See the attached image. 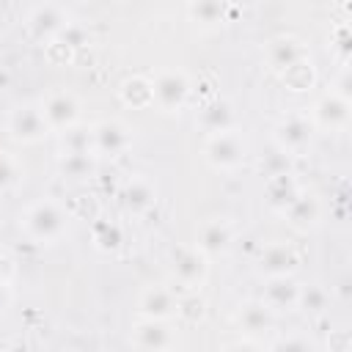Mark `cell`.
<instances>
[{"label": "cell", "mask_w": 352, "mask_h": 352, "mask_svg": "<svg viewBox=\"0 0 352 352\" xmlns=\"http://www.w3.org/2000/svg\"><path fill=\"white\" fill-rule=\"evenodd\" d=\"M19 226H22V231H25L33 242L50 245V242H55V239H60V236L66 234L69 217H66V212L60 209V204H55V201H50V198H41V201L30 204V206L22 212Z\"/></svg>", "instance_id": "obj_1"}, {"label": "cell", "mask_w": 352, "mask_h": 352, "mask_svg": "<svg viewBox=\"0 0 352 352\" xmlns=\"http://www.w3.org/2000/svg\"><path fill=\"white\" fill-rule=\"evenodd\" d=\"M248 157V143L236 129L209 132L204 140V160L214 170H236Z\"/></svg>", "instance_id": "obj_2"}, {"label": "cell", "mask_w": 352, "mask_h": 352, "mask_svg": "<svg viewBox=\"0 0 352 352\" xmlns=\"http://www.w3.org/2000/svg\"><path fill=\"white\" fill-rule=\"evenodd\" d=\"M209 261L198 248H176L170 253V278L184 292H198L206 283Z\"/></svg>", "instance_id": "obj_3"}, {"label": "cell", "mask_w": 352, "mask_h": 352, "mask_svg": "<svg viewBox=\"0 0 352 352\" xmlns=\"http://www.w3.org/2000/svg\"><path fill=\"white\" fill-rule=\"evenodd\" d=\"M190 77L179 69H165L151 80V94H154V104L165 113H179L187 99H190Z\"/></svg>", "instance_id": "obj_4"}, {"label": "cell", "mask_w": 352, "mask_h": 352, "mask_svg": "<svg viewBox=\"0 0 352 352\" xmlns=\"http://www.w3.org/2000/svg\"><path fill=\"white\" fill-rule=\"evenodd\" d=\"M129 344L135 349L162 352V349H173L179 344V338H176V330H173L170 319H146V316H140L132 324Z\"/></svg>", "instance_id": "obj_5"}, {"label": "cell", "mask_w": 352, "mask_h": 352, "mask_svg": "<svg viewBox=\"0 0 352 352\" xmlns=\"http://www.w3.org/2000/svg\"><path fill=\"white\" fill-rule=\"evenodd\" d=\"M8 135L16 143H22V146H30V143L44 140L50 135V126L44 121L41 107L38 104H30V102L16 104L11 110V116H8Z\"/></svg>", "instance_id": "obj_6"}, {"label": "cell", "mask_w": 352, "mask_h": 352, "mask_svg": "<svg viewBox=\"0 0 352 352\" xmlns=\"http://www.w3.org/2000/svg\"><path fill=\"white\" fill-rule=\"evenodd\" d=\"M349 116H352V102L346 96L336 94V91L319 96L316 104L311 107V124H314V129H330V132L346 129Z\"/></svg>", "instance_id": "obj_7"}, {"label": "cell", "mask_w": 352, "mask_h": 352, "mask_svg": "<svg viewBox=\"0 0 352 352\" xmlns=\"http://www.w3.org/2000/svg\"><path fill=\"white\" fill-rule=\"evenodd\" d=\"M129 143H132V132L118 118H107L91 126V148L99 157H118L129 148Z\"/></svg>", "instance_id": "obj_8"}, {"label": "cell", "mask_w": 352, "mask_h": 352, "mask_svg": "<svg viewBox=\"0 0 352 352\" xmlns=\"http://www.w3.org/2000/svg\"><path fill=\"white\" fill-rule=\"evenodd\" d=\"M38 107L44 113V121H47L50 132H63V129H69V126H74L80 121V102L69 91L47 94Z\"/></svg>", "instance_id": "obj_9"}, {"label": "cell", "mask_w": 352, "mask_h": 352, "mask_svg": "<svg viewBox=\"0 0 352 352\" xmlns=\"http://www.w3.org/2000/svg\"><path fill=\"white\" fill-rule=\"evenodd\" d=\"M314 140V124L305 116H286L275 124V146L289 157L302 154Z\"/></svg>", "instance_id": "obj_10"}, {"label": "cell", "mask_w": 352, "mask_h": 352, "mask_svg": "<svg viewBox=\"0 0 352 352\" xmlns=\"http://www.w3.org/2000/svg\"><path fill=\"white\" fill-rule=\"evenodd\" d=\"M66 22H69V16H66V11L60 6L44 3V6H38V8L30 11V16L25 19V28H28V36L33 41L47 44V41H52L66 28Z\"/></svg>", "instance_id": "obj_11"}, {"label": "cell", "mask_w": 352, "mask_h": 352, "mask_svg": "<svg viewBox=\"0 0 352 352\" xmlns=\"http://www.w3.org/2000/svg\"><path fill=\"white\" fill-rule=\"evenodd\" d=\"M297 292H300V283H297L292 275H272V278L264 280L261 302L278 316V314L294 311V305H297Z\"/></svg>", "instance_id": "obj_12"}, {"label": "cell", "mask_w": 352, "mask_h": 352, "mask_svg": "<svg viewBox=\"0 0 352 352\" xmlns=\"http://www.w3.org/2000/svg\"><path fill=\"white\" fill-rule=\"evenodd\" d=\"M179 297L165 286H148L138 297V311L146 319H173Z\"/></svg>", "instance_id": "obj_13"}, {"label": "cell", "mask_w": 352, "mask_h": 352, "mask_svg": "<svg viewBox=\"0 0 352 352\" xmlns=\"http://www.w3.org/2000/svg\"><path fill=\"white\" fill-rule=\"evenodd\" d=\"M234 242V231L228 226V220H206L201 228H198V236H195V248L212 258V256H223Z\"/></svg>", "instance_id": "obj_14"}, {"label": "cell", "mask_w": 352, "mask_h": 352, "mask_svg": "<svg viewBox=\"0 0 352 352\" xmlns=\"http://www.w3.org/2000/svg\"><path fill=\"white\" fill-rule=\"evenodd\" d=\"M275 324V314L261 300H245L236 311V327L242 336H264Z\"/></svg>", "instance_id": "obj_15"}, {"label": "cell", "mask_w": 352, "mask_h": 352, "mask_svg": "<svg viewBox=\"0 0 352 352\" xmlns=\"http://www.w3.org/2000/svg\"><path fill=\"white\" fill-rule=\"evenodd\" d=\"M258 275L272 278V275H292L297 270V253L286 245V242H272L261 250L258 264H256Z\"/></svg>", "instance_id": "obj_16"}, {"label": "cell", "mask_w": 352, "mask_h": 352, "mask_svg": "<svg viewBox=\"0 0 352 352\" xmlns=\"http://www.w3.org/2000/svg\"><path fill=\"white\" fill-rule=\"evenodd\" d=\"M280 214L286 217V223H289L292 228H297V231H308V228H314V226L322 220V204H319L316 195L300 190L297 198H294Z\"/></svg>", "instance_id": "obj_17"}, {"label": "cell", "mask_w": 352, "mask_h": 352, "mask_svg": "<svg viewBox=\"0 0 352 352\" xmlns=\"http://www.w3.org/2000/svg\"><path fill=\"white\" fill-rule=\"evenodd\" d=\"M264 58H267V66L280 74V72H286L289 66H294L297 60L305 58V47H302L300 38H294V36H278V38H272V41L267 44Z\"/></svg>", "instance_id": "obj_18"}, {"label": "cell", "mask_w": 352, "mask_h": 352, "mask_svg": "<svg viewBox=\"0 0 352 352\" xmlns=\"http://www.w3.org/2000/svg\"><path fill=\"white\" fill-rule=\"evenodd\" d=\"M157 204V187L146 176H135L121 190V206L129 214H146Z\"/></svg>", "instance_id": "obj_19"}, {"label": "cell", "mask_w": 352, "mask_h": 352, "mask_svg": "<svg viewBox=\"0 0 352 352\" xmlns=\"http://www.w3.org/2000/svg\"><path fill=\"white\" fill-rule=\"evenodd\" d=\"M198 126L206 132H226L234 129V104L223 96L209 99L206 104H201L198 110Z\"/></svg>", "instance_id": "obj_20"}, {"label": "cell", "mask_w": 352, "mask_h": 352, "mask_svg": "<svg viewBox=\"0 0 352 352\" xmlns=\"http://www.w3.org/2000/svg\"><path fill=\"white\" fill-rule=\"evenodd\" d=\"M228 11L231 3L228 0H190L187 14L198 28H220L223 22H228Z\"/></svg>", "instance_id": "obj_21"}, {"label": "cell", "mask_w": 352, "mask_h": 352, "mask_svg": "<svg viewBox=\"0 0 352 352\" xmlns=\"http://www.w3.org/2000/svg\"><path fill=\"white\" fill-rule=\"evenodd\" d=\"M300 192V184L297 179L286 170V173H275V176H267V206L272 212H283Z\"/></svg>", "instance_id": "obj_22"}, {"label": "cell", "mask_w": 352, "mask_h": 352, "mask_svg": "<svg viewBox=\"0 0 352 352\" xmlns=\"http://www.w3.org/2000/svg\"><path fill=\"white\" fill-rule=\"evenodd\" d=\"M96 154L94 151H60L58 157V173L69 182H82L88 176H94L96 168Z\"/></svg>", "instance_id": "obj_23"}, {"label": "cell", "mask_w": 352, "mask_h": 352, "mask_svg": "<svg viewBox=\"0 0 352 352\" xmlns=\"http://www.w3.org/2000/svg\"><path fill=\"white\" fill-rule=\"evenodd\" d=\"M118 94H121V102H124L126 107H135V110H140V107H151V104H154L151 80H146V77H140V74L126 77V80L121 82Z\"/></svg>", "instance_id": "obj_24"}, {"label": "cell", "mask_w": 352, "mask_h": 352, "mask_svg": "<svg viewBox=\"0 0 352 352\" xmlns=\"http://www.w3.org/2000/svg\"><path fill=\"white\" fill-rule=\"evenodd\" d=\"M327 305H330V292H327L324 286H319V283L300 286V292H297V305H294V308H300V311L308 314V316H322V314L327 311Z\"/></svg>", "instance_id": "obj_25"}, {"label": "cell", "mask_w": 352, "mask_h": 352, "mask_svg": "<svg viewBox=\"0 0 352 352\" xmlns=\"http://www.w3.org/2000/svg\"><path fill=\"white\" fill-rule=\"evenodd\" d=\"M280 80L289 91H308L314 85V66L308 63V58H302L294 66H289L286 72H280Z\"/></svg>", "instance_id": "obj_26"}, {"label": "cell", "mask_w": 352, "mask_h": 352, "mask_svg": "<svg viewBox=\"0 0 352 352\" xmlns=\"http://www.w3.org/2000/svg\"><path fill=\"white\" fill-rule=\"evenodd\" d=\"M121 239H124V234H121V228L116 223L102 220V223L94 226V245L99 250H107V253L110 250H118L121 248Z\"/></svg>", "instance_id": "obj_27"}, {"label": "cell", "mask_w": 352, "mask_h": 352, "mask_svg": "<svg viewBox=\"0 0 352 352\" xmlns=\"http://www.w3.org/2000/svg\"><path fill=\"white\" fill-rule=\"evenodd\" d=\"M60 151H94L91 148V129L85 126H69L60 132Z\"/></svg>", "instance_id": "obj_28"}, {"label": "cell", "mask_w": 352, "mask_h": 352, "mask_svg": "<svg viewBox=\"0 0 352 352\" xmlns=\"http://www.w3.org/2000/svg\"><path fill=\"white\" fill-rule=\"evenodd\" d=\"M22 179V165L14 154L0 151V192H8L11 187H16Z\"/></svg>", "instance_id": "obj_29"}, {"label": "cell", "mask_w": 352, "mask_h": 352, "mask_svg": "<svg viewBox=\"0 0 352 352\" xmlns=\"http://www.w3.org/2000/svg\"><path fill=\"white\" fill-rule=\"evenodd\" d=\"M55 41H60L66 50L77 52L80 47H85V44H88V30H85L80 22H66V28L55 36Z\"/></svg>", "instance_id": "obj_30"}, {"label": "cell", "mask_w": 352, "mask_h": 352, "mask_svg": "<svg viewBox=\"0 0 352 352\" xmlns=\"http://www.w3.org/2000/svg\"><path fill=\"white\" fill-rule=\"evenodd\" d=\"M204 308H206L204 300H201L195 292H187V297H182L179 305H176V316H184V319L195 322V319L204 316Z\"/></svg>", "instance_id": "obj_31"}, {"label": "cell", "mask_w": 352, "mask_h": 352, "mask_svg": "<svg viewBox=\"0 0 352 352\" xmlns=\"http://www.w3.org/2000/svg\"><path fill=\"white\" fill-rule=\"evenodd\" d=\"M261 170H264L267 176L286 173V170H289V154H286V151H280V148L275 146V151H272L267 160H261Z\"/></svg>", "instance_id": "obj_32"}, {"label": "cell", "mask_w": 352, "mask_h": 352, "mask_svg": "<svg viewBox=\"0 0 352 352\" xmlns=\"http://www.w3.org/2000/svg\"><path fill=\"white\" fill-rule=\"evenodd\" d=\"M314 344L302 336H294V338H280V341H272L270 349H311Z\"/></svg>", "instance_id": "obj_33"}, {"label": "cell", "mask_w": 352, "mask_h": 352, "mask_svg": "<svg viewBox=\"0 0 352 352\" xmlns=\"http://www.w3.org/2000/svg\"><path fill=\"white\" fill-rule=\"evenodd\" d=\"M336 94H341V96L349 99V72H346V69L341 72V77H338V82H336Z\"/></svg>", "instance_id": "obj_34"}, {"label": "cell", "mask_w": 352, "mask_h": 352, "mask_svg": "<svg viewBox=\"0 0 352 352\" xmlns=\"http://www.w3.org/2000/svg\"><path fill=\"white\" fill-rule=\"evenodd\" d=\"M248 346H253V349H261L264 344H261V341H250V338H239V341H231L226 349H248Z\"/></svg>", "instance_id": "obj_35"}, {"label": "cell", "mask_w": 352, "mask_h": 352, "mask_svg": "<svg viewBox=\"0 0 352 352\" xmlns=\"http://www.w3.org/2000/svg\"><path fill=\"white\" fill-rule=\"evenodd\" d=\"M6 82V66H3V58H0V85Z\"/></svg>", "instance_id": "obj_36"}, {"label": "cell", "mask_w": 352, "mask_h": 352, "mask_svg": "<svg viewBox=\"0 0 352 352\" xmlns=\"http://www.w3.org/2000/svg\"><path fill=\"white\" fill-rule=\"evenodd\" d=\"M3 264H6V258H3V253H0V270H3Z\"/></svg>", "instance_id": "obj_37"}]
</instances>
